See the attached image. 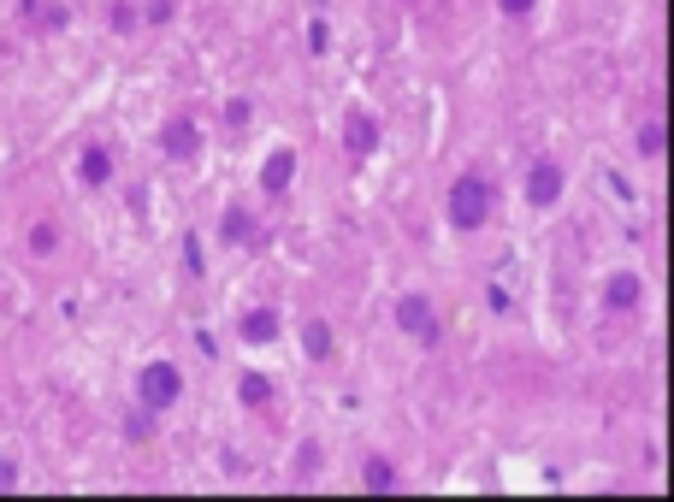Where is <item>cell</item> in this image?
<instances>
[{"instance_id":"cell-1","label":"cell","mask_w":674,"mask_h":502,"mask_svg":"<svg viewBox=\"0 0 674 502\" xmlns=\"http://www.w3.org/2000/svg\"><path fill=\"white\" fill-rule=\"evenodd\" d=\"M444 213H450L456 231H485V219L497 213V184L485 172H462L444 195Z\"/></svg>"},{"instance_id":"cell-2","label":"cell","mask_w":674,"mask_h":502,"mask_svg":"<svg viewBox=\"0 0 674 502\" xmlns=\"http://www.w3.org/2000/svg\"><path fill=\"white\" fill-rule=\"evenodd\" d=\"M178 396H184V373H178L172 361H148V367L136 373V408L166 414V408H178Z\"/></svg>"},{"instance_id":"cell-3","label":"cell","mask_w":674,"mask_h":502,"mask_svg":"<svg viewBox=\"0 0 674 502\" xmlns=\"http://www.w3.org/2000/svg\"><path fill=\"white\" fill-rule=\"evenodd\" d=\"M391 319H397V331H408V337H414V343H426V349H438V337H444V325H438V308H432V296H420V290L397 296Z\"/></svg>"},{"instance_id":"cell-4","label":"cell","mask_w":674,"mask_h":502,"mask_svg":"<svg viewBox=\"0 0 674 502\" xmlns=\"http://www.w3.org/2000/svg\"><path fill=\"white\" fill-rule=\"evenodd\" d=\"M160 154H166V160H196V154H202V125L184 119V113L166 119V125H160Z\"/></svg>"},{"instance_id":"cell-5","label":"cell","mask_w":674,"mask_h":502,"mask_svg":"<svg viewBox=\"0 0 674 502\" xmlns=\"http://www.w3.org/2000/svg\"><path fill=\"white\" fill-rule=\"evenodd\" d=\"M562 189H568V172H562L556 160H533V166H527V201H533V207H556Z\"/></svg>"},{"instance_id":"cell-6","label":"cell","mask_w":674,"mask_h":502,"mask_svg":"<svg viewBox=\"0 0 674 502\" xmlns=\"http://www.w3.org/2000/svg\"><path fill=\"white\" fill-rule=\"evenodd\" d=\"M343 148H349V154H355V160H367V154H373V148H379V119H373V113H361V107H355V113H349V119H343Z\"/></svg>"},{"instance_id":"cell-7","label":"cell","mask_w":674,"mask_h":502,"mask_svg":"<svg viewBox=\"0 0 674 502\" xmlns=\"http://www.w3.org/2000/svg\"><path fill=\"white\" fill-rule=\"evenodd\" d=\"M639 296H645L639 272H615V278L604 284V314H633V308H639Z\"/></svg>"},{"instance_id":"cell-8","label":"cell","mask_w":674,"mask_h":502,"mask_svg":"<svg viewBox=\"0 0 674 502\" xmlns=\"http://www.w3.org/2000/svg\"><path fill=\"white\" fill-rule=\"evenodd\" d=\"M113 178V154H107V142H89L83 154H77V184L83 189H101Z\"/></svg>"},{"instance_id":"cell-9","label":"cell","mask_w":674,"mask_h":502,"mask_svg":"<svg viewBox=\"0 0 674 502\" xmlns=\"http://www.w3.org/2000/svg\"><path fill=\"white\" fill-rule=\"evenodd\" d=\"M290 178H296V148H272L267 166H261V189H267V195H284Z\"/></svg>"},{"instance_id":"cell-10","label":"cell","mask_w":674,"mask_h":502,"mask_svg":"<svg viewBox=\"0 0 674 502\" xmlns=\"http://www.w3.org/2000/svg\"><path fill=\"white\" fill-rule=\"evenodd\" d=\"M278 331H284V325H278V308H249V314L237 319V337H243V343H255V349L272 343Z\"/></svg>"},{"instance_id":"cell-11","label":"cell","mask_w":674,"mask_h":502,"mask_svg":"<svg viewBox=\"0 0 674 502\" xmlns=\"http://www.w3.org/2000/svg\"><path fill=\"white\" fill-rule=\"evenodd\" d=\"M361 479H367V491H397V485H403L397 461H385V455H367V461H361Z\"/></svg>"},{"instance_id":"cell-12","label":"cell","mask_w":674,"mask_h":502,"mask_svg":"<svg viewBox=\"0 0 674 502\" xmlns=\"http://www.w3.org/2000/svg\"><path fill=\"white\" fill-rule=\"evenodd\" d=\"M302 349H308V361H332V325L326 319H302Z\"/></svg>"},{"instance_id":"cell-13","label":"cell","mask_w":674,"mask_h":502,"mask_svg":"<svg viewBox=\"0 0 674 502\" xmlns=\"http://www.w3.org/2000/svg\"><path fill=\"white\" fill-rule=\"evenodd\" d=\"M237 396H243V408H267V402H272V378L267 373H243V378H237Z\"/></svg>"},{"instance_id":"cell-14","label":"cell","mask_w":674,"mask_h":502,"mask_svg":"<svg viewBox=\"0 0 674 502\" xmlns=\"http://www.w3.org/2000/svg\"><path fill=\"white\" fill-rule=\"evenodd\" d=\"M54 249H60V219H36V225H30V254L48 260Z\"/></svg>"},{"instance_id":"cell-15","label":"cell","mask_w":674,"mask_h":502,"mask_svg":"<svg viewBox=\"0 0 674 502\" xmlns=\"http://www.w3.org/2000/svg\"><path fill=\"white\" fill-rule=\"evenodd\" d=\"M225 243H255V219L243 207H225Z\"/></svg>"},{"instance_id":"cell-16","label":"cell","mask_w":674,"mask_h":502,"mask_svg":"<svg viewBox=\"0 0 674 502\" xmlns=\"http://www.w3.org/2000/svg\"><path fill=\"white\" fill-rule=\"evenodd\" d=\"M249 119H255V101H243V95H231V101H225V125H231V130H243V125H249Z\"/></svg>"},{"instance_id":"cell-17","label":"cell","mask_w":674,"mask_h":502,"mask_svg":"<svg viewBox=\"0 0 674 502\" xmlns=\"http://www.w3.org/2000/svg\"><path fill=\"white\" fill-rule=\"evenodd\" d=\"M663 142H669V136H663V125H657V119L639 130V154H645V160H657V154H663Z\"/></svg>"},{"instance_id":"cell-18","label":"cell","mask_w":674,"mask_h":502,"mask_svg":"<svg viewBox=\"0 0 674 502\" xmlns=\"http://www.w3.org/2000/svg\"><path fill=\"white\" fill-rule=\"evenodd\" d=\"M497 12H503V18H533L539 0H497Z\"/></svg>"},{"instance_id":"cell-19","label":"cell","mask_w":674,"mask_h":502,"mask_svg":"<svg viewBox=\"0 0 674 502\" xmlns=\"http://www.w3.org/2000/svg\"><path fill=\"white\" fill-rule=\"evenodd\" d=\"M136 24V12H131V0H119V6H113V30H131Z\"/></svg>"},{"instance_id":"cell-20","label":"cell","mask_w":674,"mask_h":502,"mask_svg":"<svg viewBox=\"0 0 674 502\" xmlns=\"http://www.w3.org/2000/svg\"><path fill=\"white\" fill-rule=\"evenodd\" d=\"M184 266H190V272H202V243H196V237H184Z\"/></svg>"},{"instance_id":"cell-21","label":"cell","mask_w":674,"mask_h":502,"mask_svg":"<svg viewBox=\"0 0 674 502\" xmlns=\"http://www.w3.org/2000/svg\"><path fill=\"white\" fill-rule=\"evenodd\" d=\"M172 18V0H148V24H166Z\"/></svg>"},{"instance_id":"cell-22","label":"cell","mask_w":674,"mask_h":502,"mask_svg":"<svg viewBox=\"0 0 674 502\" xmlns=\"http://www.w3.org/2000/svg\"><path fill=\"white\" fill-rule=\"evenodd\" d=\"M6 485H18V467H12V461H0V491H6Z\"/></svg>"}]
</instances>
